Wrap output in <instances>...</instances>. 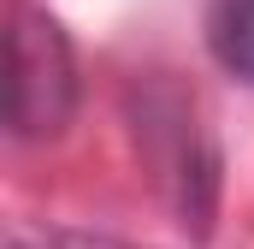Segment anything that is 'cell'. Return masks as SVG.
<instances>
[{"instance_id":"obj_1","label":"cell","mask_w":254,"mask_h":249,"mask_svg":"<svg viewBox=\"0 0 254 249\" xmlns=\"http://www.w3.org/2000/svg\"><path fill=\"white\" fill-rule=\"evenodd\" d=\"M130 130H136V148H142L160 196L172 202V214L195 238H207L213 214H219L225 160H219L213 130L201 124L195 95H184L172 77H148L142 89H130Z\"/></svg>"},{"instance_id":"obj_2","label":"cell","mask_w":254,"mask_h":249,"mask_svg":"<svg viewBox=\"0 0 254 249\" xmlns=\"http://www.w3.org/2000/svg\"><path fill=\"white\" fill-rule=\"evenodd\" d=\"M83 77L77 48L60 30V18L18 6L12 12V48H6V130L18 142H48L77 113Z\"/></svg>"},{"instance_id":"obj_3","label":"cell","mask_w":254,"mask_h":249,"mask_svg":"<svg viewBox=\"0 0 254 249\" xmlns=\"http://www.w3.org/2000/svg\"><path fill=\"white\" fill-rule=\"evenodd\" d=\"M201 42H207V54L219 60L225 77L254 83V0H207Z\"/></svg>"},{"instance_id":"obj_4","label":"cell","mask_w":254,"mask_h":249,"mask_svg":"<svg viewBox=\"0 0 254 249\" xmlns=\"http://www.w3.org/2000/svg\"><path fill=\"white\" fill-rule=\"evenodd\" d=\"M6 249H142L107 232H77V226H42V220H12Z\"/></svg>"}]
</instances>
